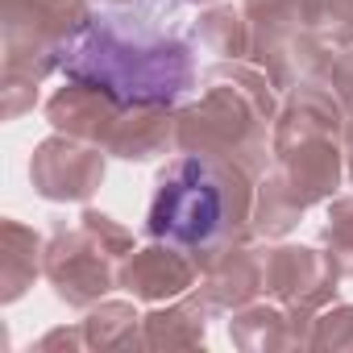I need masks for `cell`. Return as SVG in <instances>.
I'll use <instances>...</instances> for the list:
<instances>
[{
	"mask_svg": "<svg viewBox=\"0 0 353 353\" xmlns=\"http://www.w3.org/2000/svg\"><path fill=\"white\" fill-rule=\"evenodd\" d=\"M63 71H71L83 83L104 88L108 96L125 104H150V100H174L188 83V54L179 46H150L133 63L117 59V50L88 26L71 54L63 59Z\"/></svg>",
	"mask_w": 353,
	"mask_h": 353,
	"instance_id": "1",
	"label": "cell"
},
{
	"mask_svg": "<svg viewBox=\"0 0 353 353\" xmlns=\"http://www.w3.org/2000/svg\"><path fill=\"white\" fill-rule=\"evenodd\" d=\"M221 225V188L200 162H183L154 204V233L179 245L208 241Z\"/></svg>",
	"mask_w": 353,
	"mask_h": 353,
	"instance_id": "2",
	"label": "cell"
}]
</instances>
